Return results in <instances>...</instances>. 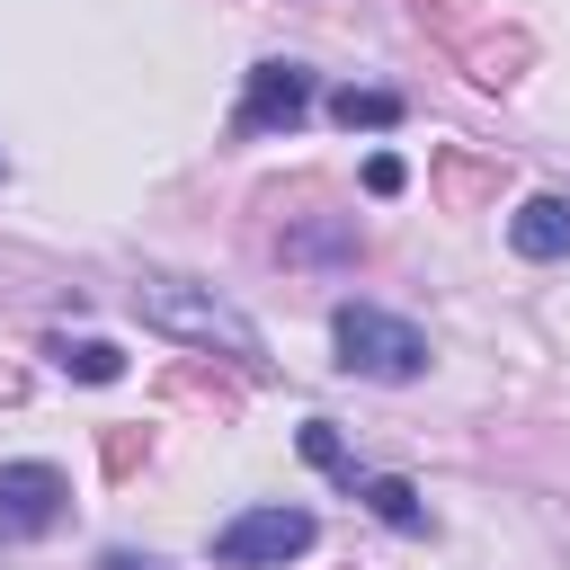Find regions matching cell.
<instances>
[{
  "mask_svg": "<svg viewBox=\"0 0 570 570\" xmlns=\"http://www.w3.org/2000/svg\"><path fill=\"white\" fill-rule=\"evenodd\" d=\"M134 312H142L151 330L187 338V347H223V356H249V365H258V330H249L223 294L187 285V276H142V285H134Z\"/></svg>",
  "mask_w": 570,
  "mask_h": 570,
  "instance_id": "1",
  "label": "cell"
},
{
  "mask_svg": "<svg viewBox=\"0 0 570 570\" xmlns=\"http://www.w3.org/2000/svg\"><path fill=\"white\" fill-rule=\"evenodd\" d=\"M338 365L347 374H374V383H410L419 365H428V338L410 330V321H392V312H374V303H338Z\"/></svg>",
  "mask_w": 570,
  "mask_h": 570,
  "instance_id": "2",
  "label": "cell"
},
{
  "mask_svg": "<svg viewBox=\"0 0 570 570\" xmlns=\"http://www.w3.org/2000/svg\"><path fill=\"white\" fill-rule=\"evenodd\" d=\"M312 517L303 508H240L223 534H214V561L223 570H276V561H294V552H312Z\"/></svg>",
  "mask_w": 570,
  "mask_h": 570,
  "instance_id": "3",
  "label": "cell"
},
{
  "mask_svg": "<svg viewBox=\"0 0 570 570\" xmlns=\"http://www.w3.org/2000/svg\"><path fill=\"white\" fill-rule=\"evenodd\" d=\"M71 517V481L53 463H0V534L27 543V534H53Z\"/></svg>",
  "mask_w": 570,
  "mask_h": 570,
  "instance_id": "4",
  "label": "cell"
},
{
  "mask_svg": "<svg viewBox=\"0 0 570 570\" xmlns=\"http://www.w3.org/2000/svg\"><path fill=\"white\" fill-rule=\"evenodd\" d=\"M303 116H312V71H303V62H258L232 125H240V134H294Z\"/></svg>",
  "mask_w": 570,
  "mask_h": 570,
  "instance_id": "5",
  "label": "cell"
},
{
  "mask_svg": "<svg viewBox=\"0 0 570 570\" xmlns=\"http://www.w3.org/2000/svg\"><path fill=\"white\" fill-rule=\"evenodd\" d=\"M508 249L517 258H570V196H525L508 214Z\"/></svg>",
  "mask_w": 570,
  "mask_h": 570,
  "instance_id": "6",
  "label": "cell"
},
{
  "mask_svg": "<svg viewBox=\"0 0 570 570\" xmlns=\"http://www.w3.org/2000/svg\"><path fill=\"white\" fill-rule=\"evenodd\" d=\"M490 187H499V160H472V151H445V160H436V196H445L454 214H472Z\"/></svg>",
  "mask_w": 570,
  "mask_h": 570,
  "instance_id": "7",
  "label": "cell"
},
{
  "mask_svg": "<svg viewBox=\"0 0 570 570\" xmlns=\"http://www.w3.org/2000/svg\"><path fill=\"white\" fill-rule=\"evenodd\" d=\"M45 356H53L62 374H80V383H116V374H125V347H116V338H45Z\"/></svg>",
  "mask_w": 570,
  "mask_h": 570,
  "instance_id": "8",
  "label": "cell"
},
{
  "mask_svg": "<svg viewBox=\"0 0 570 570\" xmlns=\"http://www.w3.org/2000/svg\"><path fill=\"white\" fill-rule=\"evenodd\" d=\"M365 490V508L383 517V525H401V534H428V508H419V490L401 481V472H374V481H356Z\"/></svg>",
  "mask_w": 570,
  "mask_h": 570,
  "instance_id": "9",
  "label": "cell"
},
{
  "mask_svg": "<svg viewBox=\"0 0 570 570\" xmlns=\"http://www.w3.org/2000/svg\"><path fill=\"white\" fill-rule=\"evenodd\" d=\"M330 116H338L347 134H356V125H365V134H383V125H401V98H392V89H356V80H347V89L330 98Z\"/></svg>",
  "mask_w": 570,
  "mask_h": 570,
  "instance_id": "10",
  "label": "cell"
},
{
  "mask_svg": "<svg viewBox=\"0 0 570 570\" xmlns=\"http://www.w3.org/2000/svg\"><path fill=\"white\" fill-rule=\"evenodd\" d=\"M463 62H472V80H481V89H508V80H517V62H525V36H481V45H463Z\"/></svg>",
  "mask_w": 570,
  "mask_h": 570,
  "instance_id": "11",
  "label": "cell"
},
{
  "mask_svg": "<svg viewBox=\"0 0 570 570\" xmlns=\"http://www.w3.org/2000/svg\"><path fill=\"white\" fill-rule=\"evenodd\" d=\"M303 454H312L321 472H338V481L356 490V463H347V445H338V428H330V419H303Z\"/></svg>",
  "mask_w": 570,
  "mask_h": 570,
  "instance_id": "12",
  "label": "cell"
},
{
  "mask_svg": "<svg viewBox=\"0 0 570 570\" xmlns=\"http://www.w3.org/2000/svg\"><path fill=\"white\" fill-rule=\"evenodd\" d=\"M142 454H151V436H142V428H107V472H116V481H125Z\"/></svg>",
  "mask_w": 570,
  "mask_h": 570,
  "instance_id": "13",
  "label": "cell"
},
{
  "mask_svg": "<svg viewBox=\"0 0 570 570\" xmlns=\"http://www.w3.org/2000/svg\"><path fill=\"white\" fill-rule=\"evenodd\" d=\"M401 178H410V169H401L392 151H374V160H365V187H374V196H401Z\"/></svg>",
  "mask_w": 570,
  "mask_h": 570,
  "instance_id": "14",
  "label": "cell"
},
{
  "mask_svg": "<svg viewBox=\"0 0 570 570\" xmlns=\"http://www.w3.org/2000/svg\"><path fill=\"white\" fill-rule=\"evenodd\" d=\"M98 570H160V561H142V552H107Z\"/></svg>",
  "mask_w": 570,
  "mask_h": 570,
  "instance_id": "15",
  "label": "cell"
}]
</instances>
